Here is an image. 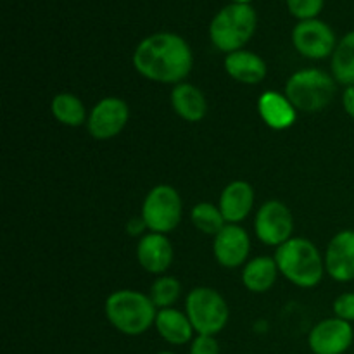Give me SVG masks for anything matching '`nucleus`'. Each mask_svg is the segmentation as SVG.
Segmentation results:
<instances>
[{
	"mask_svg": "<svg viewBox=\"0 0 354 354\" xmlns=\"http://www.w3.org/2000/svg\"><path fill=\"white\" fill-rule=\"evenodd\" d=\"M133 68L138 75L156 83L178 85L190 75L194 55L190 45L180 35H149L133 52Z\"/></svg>",
	"mask_w": 354,
	"mask_h": 354,
	"instance_id": "1",
	"label": "nucleus"
},
{
	"mask_svg": "<svg viewBox=\"0 0 354 354\" xmlns=\"http://www.w3.org/2000/svg\"><path fill=\"white\" fill-rule=\"evenodd\" d=\"M275 261L280 275L303 289L317 287L324 279L325 258H322L317 245L308 239L292 237L277 248Z\"/></svg>",
	"mask_w": 354,
	"mask_h": 354,
	"instance_id": "2",
	"label": "nucleus"
},
{
	"mask_svg": "<svg viewBox=\"0 0 354 354\" xmlns=\"http://www.w3.org/2000/svg\"><path fill=\"white\" fill-rule=\"evenodd\" d=\"M106 318L118 332L130 337L145 334L156 324L158 308L151 297L137 290L123 289L111 294L104 304Z\"/></svg>",
	"mask_w": 354,
	"mask_h": 354,
	"instance_id": "3",
	"label": "nucleus"
},
{
	"mask_svg": "<svg viewBox=\"0 0 354 354\" xmlns=\"http://www.w3.org/2000/svg\"><path fill=\"white\" fill-rule=\"evenodd\" d=\"M258 24V16L251 3L232 2L218 10L209 24V38L214 47L232 54L242 50L252 38Z\"/></svg>",
	"mask_w": 354,
	"mask_h": 354,
	"instance_id": "4",
	"label": "nucleus"
},
{
	"mask_svg": "<svg viewBox=\"0 0 354 354\" xmlns=\"http://www.w3.org/2000/svg\"><path fill=\"white\" fill-rule=\"evenodd\" d=\"M335 83L334 76L322 69H301L287 80L283 93L297 111L320 113L334 100Z\"/></svg>",
	"mask_w": 354,
	"mask_h": 354,
	"instance_id": "5",
	"label": "nucleus"
},
{
	"mask_svg": "<svg viewBox=\"0 0 354 354\" xmlns=\"http://www.w3.org/2000/svg\"><path fill=\"white\" fill-rule=\"evenodd\" d=\"M185 313L197 335L220 334L228 324L230 310L227 301L211 287H196L185 301Z\"/></svg>",
	"mask_w": 354,
	"mask_h": 354,
	"instance_id": "6",
	"label": "nucleus"
},
{
	"mask_svg": "<svg viewBox=\"0 0 354 354\" xmlns=\"http://www.w3.org/2000/svg\"><path fill=\"white\" fill-rule=\"evenodd\" d=\"M182 211L183 203L178 190L171 185H158L145 196L140 218L149 232L166 235L180 225Z\"/></svg>",
	"mask_w": 354,
	"mask_h": 354,
	"instance_id": "7",
	"label": "nucleus"
},
{
	"mask_svg": "<svg viewBox=\"0 0 354 354\" xmlns=\"http://www.w3.org/2000/svg\"><path fill=\"white\" fill-rule=\"evenodd\" d=\"M254 232L263 244L280 248L292 239V213L280 201H266L256 213Z\"/></svg>",
	"mask_w": 354,
	"mask_h": 354,
	"instance_id": "8",
	"label": "nucleus"
},
{
	"mask_svg": "<svg viewBox=\"0 0 354 354\" xmlns=\"http://www.w3.org/2000/svg\"><path fill=\"white\" fill-rule=\"evenodd\" d=\"M292 44L303 57L325 59L334 54L337 47L335 33L325 21H299L292 30Z\"/></svg>",
	"mask_w": 354,
	"mask_h": 354,
	"instance_id": "9",
	"label": "nucleus"
},
{
	"mask_svg": "<svg viewBox=\"0 0 354 354\" xmlns=\"http://www.w3.org/2000/svg\"><path fill=\"white\" fill-rule=\"evenodd\" d=\"M128 118L130 109L123 99L106 97L92 107L86 120V128L95 140H111L124 130Z\"/></svg>",
	"mask_w": 354,
	"mask_h": 354,
	"instance_id": "10",
	"label": "nucleus"
},
{
	"mask_svg": "<svg viewBox=\"0 0 354 354\" xmlns=\"http://www.w3.org/2000/svg\"><path fill=\"white\" fill-rule=\"evenodd\" d=\"M354 328L341 318H327L311 328L308 344L313 354H344L353 346Z\"/></svg>",
	"mask_w": 354,
	"mask_h": 354,
	"instance_id": "11",
	"label": "nucleus"
},
{
	"mask_svg": "<svg viewBox=\"0 0 354 354\" xmlns=\"http://www.w3.org/2000/svg\"><path fill=\"white\" fill-rule=\"evenodd\" d=\"M213 252L218 265L223 268H239L245 265L251 252V239L241 225L227 223L214 237Z\"/></svg>",
	"mask_w": 354,
	"mask_h": 354,
	"instance_id": "12",
	"label": "nucleus"
},
{
	"mask_svg": "<svg viewBox=\"0 0 354 354\" xmlns=\"http://www.w3.org/2000/svg\"><path fill=\"white\" fill-rule=\"evenodd\" d=\"M325 272L332 280L348 283L354 280V230H342L332 237L325 251Z\"/></svg>",
	"mask_w": 354,
	"mask_h": 354,
	"instance_id": "13",
	"label": "nucleus"
},
{
	"mask_svg": "<svg viewBox=\"0 0 354 354\" xmlns=\"http://www.w3.org/2000/svg\"><path fill=\"white\" fill-rule=\"evenodd\" d=\"M173 245L165 234L142 235L137 245L138 265L152 275H162L173 263Z\"/></svg>",
	"mask_w": 354,
	"mask_h": 354,
	"instance_id": "14",
	"label": "nucleus"
},
{
	"mask_svg": "<svg viewBox=\"0 0 354 354\" xmlns=\"http://www.w3.org/2000/svg\"><path fill=\"white\" fill-rule=\"evenodd\" d=\"M254 206V189L244 180H235L228 183L220 196V207L225 221L232 225H239L244 221Z\"/></svg>",
	"mask_w": 354,
	"mask_h": 354,
	"instance_id": "15",
	"label": "nucleus"
},
{
	"mask_svg": "<svg viewBox=\"0 0 354 354\" xmlns=\"http://www.w3.org/2000/svg\"><path fill=\"white\" fill-rule=\"evenodd\" d=\"M258 113L266 127L277 131L290 128L297 118V109L287 99L286 93H279L275 90H266L261 93L258 99Z\"/></svg>",
	"mask_w": 354,
	"mask_h": 354,
	"instance_id": "16",
	"label": "nucleus"
},
{
	"mask_svg": "<svg viewBox=\"0 0 354 354\" xmlns=\"http://www.w3.org/2000/svg\"><path fill=\"white\" fill-rule=\"evenodd\" d=\"M225 71L235 82L244 83V85H258L265 80L268 68H266V62L263 61V57H259L254 52L242 48V50L227 54Z\"/></svg>",
	"mask_w": 354,
	"mask_h": 354,
	"instance_id": "17",
	"label": "nucleus"
},
{
	"mask_svg": "<svg viewBox=\"0 0 354 354\" xmlns=\"http://www.w3.org/2000/svg\"><path fill=\"white\" fill-rule=\"evenodd\" d=\"M154 327L158 334L168 344L173 346H183L192 342L194 332H196L187 313H182V311L175 310V308L159 310Z\"/></svg>",
	"mask_w": 354,
	"mask_h": 354,
	"instance_id": "18",
	"label": "nucleus"
},
{
	"mask_svg": "<svg viewBox=\"0 0 354 354\" xmlns=\"http://www.w3.org/2000/svg\"><path fill=\"white\" fill-rule=\"evenodd\" d=\"M173 111L182 120L197 123L207 114V100L204 93L192 83H178L171 92Z\"/></svg>",
	"mask_w": 354,
	"mask_h": 354,
	"instance_id": "19",
	"label": "nucleus"
},
{
	"mask_svg": "<svg viewBox=\"0 0 354 354\" xmlns=\"http://www.w3.org/2000/svg\"><path fill=\"white\" fill-rule=\"evenodd\" d=\"M279 266H277L275 258L270 256H258L244 265L242 272V283L248 290L256 294L268 292L277 282L279 277Z\"/></svg>",
	"mask_w": 354,
	"mask_h": 354,
	"instance_id": "20",
	"label": "nucleus"
},
{
	"mask_svg": "<svg viewBox=\"0 0 354 354\" xmlns=\"http://www.w3.org/2000/svg\"><path fill=\"white\" fill-rule=\"evenodd\" d=\"M330 68L335 82L344 86L354 85V30L337 41Z\"/></svg>",
	"mask_w": 354,
	"mask_h": 354,
	"instance_id": "21",
	"label": "nucleus"
},
{
	"mask_svg": "<svg viewBox=\"0 0 354 354\" xmlns=\"http://www.w3.org/2000/svg\"><path fill=\"white\" fill-rule=\"evenodd\" d=\"M50 111L52 114H54L55 120L61 124H64V127H82V124L88 120L85 104H83V100L80 99V97H76L75 93H57V95L52 99Z\"/></svg>",
	"mask_w": 354,
	"mask_h": 354,
	"instance_id": "22",
	"label": "nucleus"
},
{
	"mask_svg": "<svg viewBox=\"0 0 354 354\" xmlns=\"http://www.w3.org/2000/svg\"><path fill=\"white\" fill-rule=\"evenodd\" d=\"M190 220L197 230L206 235H213V237H216L227 225L220 207L211 203L196 204L192 213H190Z\"/></svg>",
	"mask_w": 354,
	"mask_h": 354,
	"instance_id": "23",
	"label": "nucleus"
},
{
	"mask_svg": "<svg viewBox=\"0 0 354 354\" xmlns=\"http://www.w3.org/2000/svg\"><path fill=\"white\" fill-rule=\"evenodd\" d=\"M182 296V283L171 275H161L152 282L149 297L158 310L173 308Z\"/></svg>",
	"mask_w": 354,
	"mask_h": 354,
	"instance_id": "24",
	"label": "nucleus"
},
{
	"mask_svg": "<svg viewBox=\"0 0 354 354\" xmlns=\"http://www.w3.org/2000/svg\"><path fill=\"white\" fill-rule=\"evenodd\" d=\"M325 0H286L287 9L299 21L317 19L324 9Z\"/></svg>",
	"mask_w": 354,
	"mask_h": 354,
	"instance_id": "25",
	"label": "nucleus"
},
{
	"mask_svg": "<svg viewBox=\"0 0 354 354\" xmlns=\"http://www.w3.org/2000/svg\"><path fill=\"white\" fill-rule=\"evenodd\" d=\"M332 310H334V315L341 320L349 322L353 324L354 322V292H344L334 301L332 304Z\"/></svg>",
	"mask_w": 354,
	"mask_h": 354,
	"instance_id": "26",
	"label": "nucleus"
},
{
	"mask_svg": "<svg viewBox=\"0 0 354 354\" xmlns=\"http://www.w3.org/2000/svg\"><path fill=\"white\" fill-rule=\"evenodd\" d=\"M220 351L214 335H196L190 342V354H220Z\"/></svg>",
	"mask_w": 354,
	"mask_h": 354,
	"instance_id": "27",
	"label": "nucleus"
},
{
	"mask_svg": "<svg viewBox=\"0 0 354 354\" xmlns=\"http://www.w3.org/2000/svg\"><path fill=\"white\" fill-rule=\"evenodd\" d=\"M342 106H344L348 116H351L354 120V85L346 86L344 93H342Z\"/></svg>",
	"mask_w": 354,
	"mask_h": 354,
	"instance_id": "28",
	"label": "nucleus"
},
{
	"mask_svg": "<svg viewBox=\"0 0 354 354\" xmlns=\"http://www.w3.org/2000/svg\"><path fill=\"white\" fill-rule=\"evenodd\" d=\"M232 2H237V3H251L252 0H232Z\"/></svg>",
	"mask_w": 354,
	"mask_h": 354,
	"instance_id": "29",
	"label": "nucleus"
},
{
	"mask_svg": "<svg viewBox=\"0 0 354 354\" xmlns=\"http://www.w3.org/2000/svg\"><path fill=\"white\" fill-rule=\"evenodd\" d=\"M158 354H175V353H171V351H161V353H158Z\"/></svg>",
	"mask_w": 354,
	"mask_h": 354,
	"instance_id": "30",
	"label": "nucleus"
}]
</instances>
